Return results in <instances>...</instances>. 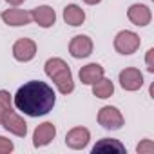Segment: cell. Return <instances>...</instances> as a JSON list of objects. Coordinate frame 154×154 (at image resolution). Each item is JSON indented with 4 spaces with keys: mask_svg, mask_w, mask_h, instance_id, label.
<instances>
[{
    "mask_svg": "<svg viewBox=\"0 0 154 154\" xmlns=\"http://www.w3.org/2000/svg\"><path fill=\"white\" fill-rule=\"evenodd\" d=\"M56 102L54 91L40 80H31L24 84L15 94V107L31 118L44 116L53 111Z\"/></svg>",
    "mask_w": 154,
    "mask_h": 154,
    "instance_id": "6da1fadb",
    "label": "cell"
},
{
    "mask_svg": "<svg viewBox=\"0 0 154 154\" xmlns=\"http://www.w3.org/2000/svg\"><path fill=\"white\" fill-rule=\"evenodd\" d=\"M45 74L56 84V87L62 94H71L74 91L71 69L62 58H49L45 62Z\"/></svg>",
    "mask_w": 154,
    "mask_h": 154,
    "instance_id": "7a4b0ae2",
    "label": "cell"
},
{
    "mask_svg": "<svg viewBox=\"0 0 154 154\" xmlns=\"http://www.w3.org/2000/svg\"><path fill=\"white\" fill-rule=\"evenodd\" d=\"M140 36L132 31H120L114 38V49L120 54H132L140 47Z\"/></svg>",
    "mask_w": 154,
    "mask_h": 154,
    "instance_id": "3957f363",
    "label": "cell"
},
{
    "mask_svg": "<svg viewBox=\"0 0 154 154\" xmlns=\"http://www.w3.org/2000/svg\"><path fill=\"white\" fill-rule=\"evenodd\" d=\"M98 123H100L103 129L118 131V129L123 127V114H122L116 107L105 105V107H102L100 112H98Z\"/></svg>",
    "mask_w": 154,
    "mask_h": 154,
    "instance_id": "277c9868",
    "label": "cell"
},
{
    "mask_svg": "<svg viewBox=\"0 0 154 154\" xmlns=\"http://www.w3.org/2000/svg\"><path fill=\"white\" fill-rule=\"evenodd\" d=\"M4 125V129L6 131H9L11 134H15V136H20V138H24L26 134H27V123L13 111V109H9L4 116H2V122H0Z\"/></svg>",
    "mask_w": 154,
    "mask_h": 154,
    "instance_id": "5b68a950",
    "label": "cell"
},
{
    "mask_svg": "<svg viewBox=\"0 0 154 154\" xmlns=\"http://www.w3.org/2000/svg\"><path fill=\"white\" fill-rule=\"evenodd\" d=\"M69 53L72 58H87L93 53V40L85 35H76L69 44Z\"/></svg>",
    "mask_w": 154,
    "mask_h": 154,
    "instance_id": "8992f818",
    "label": "cell"
},
{
    "mask_svg": "<svg viewBox=\"0 0 154 154\" xmlns=\"http://www.w3.org/2000/svg\"><path fill=\"white\" fill-rule=\"evenodd\" d=\"M120 85L125 91H138L143 85V74L136 67H127L120 72Z\"/></svg>",
    "mask_w": 154,
    "mask_h": 154,
    "instance_id": "52a82bcc",
    "label": "cell"
},
{
    "mask_svg": "<svg viewBox=\"0 0 154 154\" xmlns=\"http://www.w3.org/2000/svg\"><path fill=\"white\" fill-rule=\"evenodd\" d=\"M89 140H91V132H89L85 127H74V129H71V131L65 134V143H67V147H71V149H74V150H80V149L87 147Z\"/></svg>",
    "mask_w": 154,
    "mask_h": 154,
    "instance_id": "ba28073f",
    "label": "cell"
},
{
    "mask_svg": "<svg viewBox=\"0 0 154 154\" xmlns=\"http://www.w3.org/2000/svg\"><path fill=\"white\" fill-rule=\"evenodd\" d=\"M36 54V44L29 38H20L13 45V56L18 62H29Z\"/></svg>",
    "mask_w": 154,
    "mask_h": 154,
    "instance_id": "9c48e42d",
    "label": "cell"
},
{
    "mask_svg": "<svg viewBox=\"0 0 154 154\" xmlns=\"http://www.w3.org/2000/svg\"><path fill=\"white\" fill-rule=\"evenodd\" d=\"M56 136V127L51 123V122H45L42 125H38L35 129V134H33V145L35 147H44L47 143H51Z\"/></svg>",
    "mask_w": 154,
    "mask_h": 154,
    "instance_id": "30bf717a",
    "label": "cell"
},
{
    "mask_svg": "<svg viewBox=\"0 0 154 154\" xmlns=\"http://www.w3.org/2000/svg\"><path fill=\"white\" fill-rule=\"evenodd\" d=\"M127 17H129V20H131L134 26H138V27L149 26V24H150V18H152L150 9H149L147 6H143V4H132V6L129 8V11H127Z\"/></svg>",
    "mask_w": 154,
    "mask_h": 154,
    "instance_id": "8fae6325",
    "label": "cell"
},
{
    "mask_svg": "<svg viewBox=\"0 0 154 154\" xmlns=\"http://www.w3.org/2000/svg\"><path fill=\"white\" fill-rule=\"evenodd\" d=\"M2 20L8 26H27L31 24L33 17L29 11H24V9H6L2 13Z\"/></svg>",
    "mask_w": 154,
    "mask_h": 154,
    "instance_id": "7c38bea8",
    "label": "cell"
},
{
    "mask_svg": "<svg viewBox=\"0 0 154 154\" xmlns=\"http://www.w3.org/2000/svg\"><path fill=\"white\" fill-rule=\"evenodd\" d=\"M31 17L33 20L40 26V27H51L54 22H56V13L53 8L49 6H40V8H35L31 11Z\"/></svg>",
    "mask_w": 154,
    "mask_h": 154,
    "instance_id": "4fadbf2b",
    "label": "cell"
},
{
    "mask_svg": "<svg viewBox=\"0 0 154 154\" xmlns=\"http://www.w3.org/2000/svg\"><path fill=\"white\" fill-rule=\"evenodd\" d=\"M125 154V147L118 141V140H112V138H103L100 140L94 147H93V154Z\"/></svg>",
    "mask_w": 154,
    "mask_h": 154,
    "instance_id": "5bb4252c",
    "label": "cell"
},
{
    "mask_svg": "<svg viewBox=\"0 0 154 154\" xmlns=\"http://www.w3.org/2000/svg\"><path fill=\"white\" fill-rule=\"evenodd\" d=\"M100 78H103V67L100 63H89L80 69V82L85 85H93Z\"/></svg>",
    "mask_w": 154,
    "mask_h": 154,
    "instance_id": "9a60e30c",
    "label": "cell"
},
{
    "mask_svg": "<svg viewBox=\"0 0 154 154\" xmlns=\"http://www.w3.org/2000/svg\"><path fill=\"white\" fill-rule=\"evenodd\" d=\"M63 20L65 24L69 26H82L84 20H85V13L80 6H76V4H69L65 9H63Z\"/></svg>",
    "mask_w": 154,
    "mask_h": 154,
    "instance_id": "2e32d148",
    "label": "cell"
},
{
    "mask_svg": "<svg viewBox=\"0 0 154 154\" xmlns=\"http://www.w3.org/2000/svg\"><path fill=\"white\" fill-rule=\"evenodd\" d=\"M112 93H114V85H112V82L107 80V78H100L96 84H93V94H94L96 98L105 100V98L112 96Z\"/></svg>",
    "mask_w": 154,
    "mask_h": 154,
    "instance_id": "e0dca14e",
    "label": "cell"
},
{
    "mask_svg": "<svg viewBox=\"0 0 154 154\" xmlns=\"http://www.w3.org/2000/svg\"><path fill=\"white\" fill-rule=\"evenodd\" d=\"M9 109H11V94L8 91H0V122Z\"/></svg>",
    "mask_w": 154,
    "mask_h": 154,
    "instance_id": "ac0fdd59",
    "label": "cell"
},
{
    "mask_svg": "<svg viewBox=\"0 0 154 154\" xmlns=\"http://www.w3.org/2000/svg\"><path fill=\"white\" fill-rule=\"evenodd\" d=\"M136 152L138 154H152L154 152V143L150 140H143L138 147H136Z\"/></svg>",
    "mask_w": 154,
    "mask_h": 154,
    "instance_id": "d6986e66",
    "label": "cell"
},
{
    "mask_svg": "<svg viewBox=\"0 0 154 154\" xmlns=\"http://www.w3.org/2000/svg\"><path fill=\"white\" fill-rule=\"evenodd\" d=\"M13 149H15V145H13L11 140H8V138H4V136H0V154H9Z\"/></svg>",
    "mask_w": 154,
    "mask_h": 154,
    "instance_id": "ffe728a7",
    "label": "cell"
},
{
    "mask_svg": "<svg viewBox=\"0 0 154 154\" xmlns=\"http://www.w3.org/2000/svg\"><path fill=\"white\" fill-rule=\"evenodd\" d=\"M145 63H147V71H149V72H154V49H149V51H147Z\"/></svg>",
    "mask_w": 154,
    "mask_h": 154,
    "instance_id": "44dd1931",
    "label": "cell"
},
{
    "mask_svg": "<svg viewBox=\"0 0 154 154\" xmlns=\"http://www.w3.org/2000/svg\"><path fill=\"white\" fill-rule=\"evenodd\" d=\"M8 4H11V6H20L22 2H26V0H6Z\"/></svg>",
    "mask_w": 154,
    "mask_h": 154,
    "instance_id": "7402d4cb",
    "label": "cell"
},
{
    "mask_svg": "<svg viewBox=\"0 0 154 154\" xmlns=\"http://www.w3.org/2000/svg\"><path fill=\"white\" fill-rule=\"evenodd\" d=\"M84 2H85V4H89V6H94V4H100L102 0H84Z\"/></svg>",
    "mask_w": 154,
    "mask_h": 154,
    "instance_id": "603a6c76",
    "label": "cell"
}]
</instances>
